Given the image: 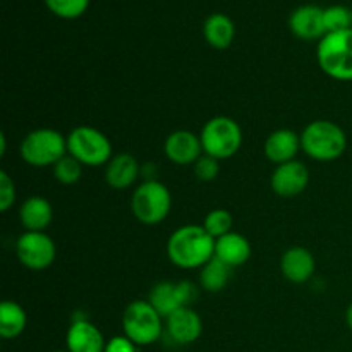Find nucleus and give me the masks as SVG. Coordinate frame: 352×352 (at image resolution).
<instances>
[{"label": "nucleus", "mask_w": 352, "mask_h": 352, "mask_svg": "<svg viewBox=\"0 0 352 352\" xmlns=\"http://www.w3.org/2000/svg\"><path fill=\"white\" fill-rule=\"evenodd\" d=\"M19 219L28 232H43L54 219V208L50 201L41 196H31L24 199L19 208Z\"/></svg>", "instance_id": "obj_18"}, {"label": "nucleus", "mask_w": 352, "mask_h": 352, "mask_svg": "<svg viewBox=\"0 0 352 352\" xmlns=\"http://www.w3.org/2000/svg\"><path fill=\"white\" fill-rule=\"evenodd\" d=\"M347 136L330 120H313L301 133V150L316 162H332L344 155Z\"/></svg>", "instance_id": "obj_2"}, {"label": "nucleus", "mask_w": 352, "mask_h": 352, "mask_svg": "<svg viewBox=\"0 0 352 352\" xmlns=\"http://www.w3.org/2000/svg\"><path fill=\"white\" fill-rule=\"evenodd\" d=\"M289 28L299 40H322L327 34L323 9L318 6H311V3L298 7L289 17Z\"/></svg>", "instance_id": "obj_14"}, {"label": "nucleus", "mask_w": 352, "mask_h": 352, "mask_svg": "<svg viewBox=\"0 0 352 352\" xmlns=\"http://www.w3.org/2000/svg\"><path fill=\"white\" fill-rule=\"evenodd\" d=\"M199 140H201L203 153L217 160H227L239 151L243 144V131L234 119L219 116L210 119L203 126Z\"/></svg>", "instance_id": "obj_7"}, {"label": "nucleus", "mask_w": 352, "mask_h": 352, "mask_svg": "<svg viewBox=\"0 0 352 352\" xmlns=\"http://www.w3.org/2000/svg\"><path fill=\"white\" fill-rule=\"evenodd\" d=\"M220 160L210 157V155H201L195 164V174L199 181L210 182L219 175Z\"/></svg>", "instance_id": "obj_28"}, {"label": "nucleus", "mask_w": 352, "mask_h": 352, "mask_svg": "<svg viewBox=\"0 0 352 352\" xmlns=\"http://www.w3.org/2000/svg\"><path fill=\"white\" fill-rule=\"evenodd\" d=\"M309 182V170L302 162L292 160L275 167L270 177L272 191L282 198H294L301 195Z\"/></svg>", "instance_id": "obj_11"}, {"label": "nucleus", "mask_w": 352, "mask_h": 352, "mask_svg": "<svg viewBox=\"0 0 352 352\" xmlns=\"http://www.w3.org/2000/svg\"><path fill=\"white\" fill-rule=\"evenodd\" d=\"M28 325V315L16 301H3L0 305V337L6 340L16 339Z\"/></svg>", "instance_id": "obj_22"}, {"label": "nucleus", "mask_w": 352, "mask_h": 352, "mask_svg": "<svg viewBox=\"0 0 352 352\" xmlns=\"http://www.w3.org/2000/svg\"><path fill=\"white\" fill-rule=\"evenodd\" d=\"M16 254L21 265L30 270H45L57 256V248L45 232H24L16 243Z\"/></svg>", "instance_id": "obj_9"}, {"label": "nucleus", "mask_w": 352, "mask_h": 352, "mask_svg": "<svg viewBox=\"0 0 352 352\" xmlns=\"http://www.w3.org/2000/svg\"><path fill=\"white\" fill-rule=\"evenodd\" d=\"M107 340L102 332L89 320L79 318L72 322L65 336V346L69 352H103Z\"/></svg>", "instance_id": "obj_15"}, {"label": "nucleus", "mask_w": 352, "mask_h": 352, "mask_svg": "<svg viewBox=\"0 0 352 352\" xmlns=\"http://www.w3.org/2000/svg\"><path fill=\"white\" fill-rule=\"evenodd\" d=\"M203 227H205V230L213 237V239H219V237L232 232L234 217L232 213L227 212V210L223 208L212 210V212L205 217V220H203Z\"/></svg>", "instance_id": "obj_24"}, {"label": "nucleus", "mask_w": 352, "mask_h": 352, "mask_svg": "<svg viewBox=\"0 0 352 352\" xmlns=\"http://www.w3.org/2000/svg\"><path fill=\"white\" fill-rule=\"evenodd\" d=\"M203 34L210 47L217 48V50H226L232 45L234 36H236V26L227 14L215 12L206 17L205 24H203Z\"/></svg>", "instance_id": "obj_21"}, {"label": "nucleus", "mask_w": 352, "mask_h": 352, "mask_svg": "<svg viewBox=\"0 0 352 352\" xmlns=\"http://www.w3.org/2000/svg\"><path fill=\"white\" fill-rule=\"evenodd\" d=\"M82 167H85V165H82L81 162L76 160L72 155H64V157L54 165L55 181H58L64 186L76 184L82 175Z\"/></svg>", "instance_id": "obj_26"}, {"label": "nucleus", "mask_w": 352, "mask_h": 352, "mask_svg": "<svg viewBox=\"0 0 352 352\" xmlns=\"http://www.w3.org/2000/svg\"><path fill=\"white\" fill-rule=\"evenodd\" d=\"M167 256L182 270L201 268L215 256V239L203 226H184L167 241Z\"/></svg>", "instance_id": "obj_1"}, {"label": "nucleus", "mask_w": 352, "mask_h": 352, "mask_svg": "<svg viewBox=\"0 0 352 352\" xmlns=\"http://www.w3.org/2000/svg\"><path fill=\"white\" fill-rule=\"evenodd\" d=\"M346 323L349 327V330L352 332V302L349 305V308L346 309Z\"/></svg>", "instance_id": "obj_31"}, {"label": "nucleus", "mask_w": 352, "mask_h": 352, "mask_svg": "<svg viewBox=\"0 0 352 352\" xmlns=\"http://www.w3.org/2000/svg\"><path fill=\"white\" fill-rule=\"evenodd\" d=\"M172 208L170 191L157 179H146L134 189L131 196V210L138 222L157 226L164 222Z\"/></svg>", "instance_id": "obj_5"}, {"label": "nucleus", "mask_w": 352, "mask_h": 352, "mask_svg": "<svg viewBox=\"0 0 352 352\" xmlns=\"http://www.w3.org/2000/svg\"><path fill=\"white\" fill-rule=\"evenodd\" d=\"M280 270L285 280L292 284H305L315 275L316 261L311 251L302 246L289 248L280 260Z\"/></svg>", "instance_id": "obj_16"}, {"label": "nucleus", "mask_w": 352, "mask_h": 352, "mask_svg": "<svg viewBox=\"0 0 352 352\" xmlns=\"http://www.w3.org/2000/svg\"><path fill=\"white\" fill-rule=\"evenodd\" d=\"M316 60L332 79L352 81V30L327 33L318 43Z\"/></svg>", "instance_id": "obj_3"}, {"label": "nucleus", "mask_w": 352, "mask_h": 352, "mask_svg": "<svg viewBox=\"0 0 352 352\" xmlns=\"http://www.w3.org/2000/svg\"><path fill=\"white\" fill-rule=\"evenodd\" d=\"M103 352H138V346L126 336H116L107 340Z\"/></svg>", "instance_id": "obj_30"}, {"label": "nucleus", "mask_w": 352, "mask_h": 352, "mask_svg": "<svg viewBox=\"0 0 352 352\" xmlns=\"http://www.w3.org/2000/svg\"><path fill=\"white\" fill-rule=\"evenodd\" d=\"M196 298V287L188 280L158 282L148 294V302L160 313L162 318H167L177 309L186 308Z\"/></svg>", "instance_id": "obj_10"}, {"label": "nucleus", "mask_w": 352, "mask_h": 352, "mask_svg": "<svg viewBox=\"0 0 352 352\" xmlns=\"http://www.w3.org/2000/svg\"><path fill=\"white\" fill-rule=\"evenodd\" d=\"M16 201V184L6 170H0V212L6 213Z\"/></svg>", "instance_id": "obj_29"}, {"label": "nucleus", "mask_w": 352, "mask_h": 352, "mask_svg": "<svg viewBox=\"0 0 352 352\" xmlns=\"http://www.w3.org/2000/svg\"><path fill=\"white\" fill-rule=\"evenodd\" d=\"M67 153L85 167H100L112 160V143L102 131L79 126L69 133Z\"/></svg>", "instance_id": "obj_8"}, {"label": "nucleus", "mask_w": 352, "mask_h": 352, "mask_svg": "<svg viewBox=\"0 0 352 352\" xmlns=\"http://www.w3.org/2000/svg\"><path fill=\"white\" fill-rule=\"evenodd\" d=\"M165 332L172 342L179 344V346H189L201 337V316L191 306L177 309L165 318Z\"/></svg>", "instance_id": "obj_12"}, {"label": "nucleus", "mask_w": 352, "mask_h": 352, "mask_svg": "<svg viewBox=\"0 0 352 352\" xmlns=\"http://www.w3.org/2000/svg\"><path fill=\"white\" fill-rule=\"evenodd\" d=\"M301 150V134L291 129H277L265 141V157L272 164H287Z\"/></svg>", "instance_id": "obj_17"}, {"label": "nucleus", "mask_w": 352, "mask_h": 352, "mask_svg": "<svg viewBox=\"0 0 352 352\" xmlns=\"http://www.w3.org/2000/svg\"><path fill=\"white\" fill-rule=\"evenodd\" d=\"M215 256L230 268L241 267L251 256V244L243 234L229 232L215 239Z\"/></svg>", "instance_id": "obj_20"}, {"label": "nucleus", "mask_w": 352, "mask_h": 352, "mask_svg": "<svg viewBox=\"0 0 352 352\" xmlns=\"http://www.w3.org/2000/svg\"><path fill=\"white\" fill-rule=\"evenodd\" d=\"M54 352H69V351H54Z\"/></svg>", "instance_id": "obj_32"}, {"label": "nucleus", "mask_w": 352, "mask_h": 352, "mask_svg": "<svg viewBox=\"0 0 352 352\" xmlns=\"http://www.w3.org/2000/svg\"><path fill=\"white\" fill-rule=\"evenodd\" d=\"M140 175V164L129 153H119L105 167V181L113 189H127Z\"/></svg>", "instance_id": "obj_19"}, {"label": "nucleus", "mask_w": 352, "mask_h": 352, "mask_svg": "<svg viewBox=\"0 0 352 352\" xmlns=\"http://www.w3.org/2000/svg\"><path fill=\"white\" fill-rule=\"evenodd\" d=\"M229 278L230 267L217 256H213L205 267H201V272H199V285L206 292H220L229 284Z\"/></svg>", "instance_id": "obj_23"}, {"label": "nucleus", "mask_w": 352, "mask_h": 352, "mask_svg": "<svg viewBox=\"0 0 352 352\" xmlns=\"http://www.w3.org/2000/svg\"><path fill=\"white\" fill-rule=\"evenodd\" d=\"M201 151L203 146L198 134L186 129H179L168 134L164 144L165 157L175 165L196 164V160L201 157Z\"/></svg>", "instance_id": "obj_13"}, {"label": "nucleus", "mask_w": 352, "mask_h": 352, "mask_svg": "<svg viewBox=\"0 0 352 352\" xmlns=\"http://www.w3.org/2000/svg\"><path fill=\"white\" fill-rule=\"evenodd\" d=\"M45 6L60 19H78L88 10L89 0H45Z\"/></svg>", "instance_id": "obj_25"}, {"label": "nucleus", "mask_w": 352, "mask_h": 352, "mask_svg": "<svg viewBox=\"0 0 352 352\" xmlns=\"http://www.w3.org/2000/svg\"><path fill=\"white\" fill-rule=\"evenodd\" d=\"M124 336L133 340L138 347L151 346L164 336V318L146 301H133L122 315Z\"/></svg>", "instance_id": "obj_4"}, {"label": "nucleus", "mask_w": 352, "mask_h": 352, "mask_svg": "<svg viewBox=\"0 0 352 352\" xmlns=\"http://www.w3.org/2000/svg\"><path fill=\"white\" fill-rule=\"evenodd\" d=\"M21 158L31 167H54L67 155V138L55 129H34L23 140L19 148Z\"/></svg>", "instance_id": "obj_6"}, {"label": "nucleus", "mask_w": 352, "mask_h": 352, "mask_svg": "<svg viewBox=\"0 0 352 352\" xmlns=\"http://www.w3.org/2000/svg\"><path fill=\"white\" fill-rule=\"evenodd\" d=\"M327 33L352 30V10L344 6H332L323 9Z\"/></svg>", "instance_id": "obj_27"}]
</instances>
